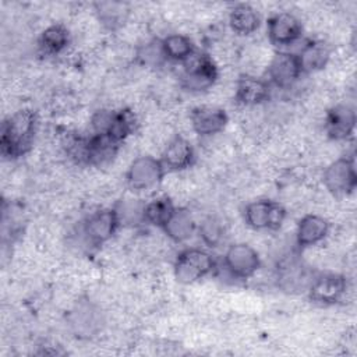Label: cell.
<instances>
[{
  "label": "cell",
  "instance_id": "cell-1",
  "mask_svg": "<svg viewBox=\"0 0 357 357\" xmlns=\"http://www.w3.org/2000/svg\"><path fill=\"white\" fill-rule=\"evenodd\" d=\"M38 128V114L32 109H21L10 114L1 124L0 153L6 159L24 156L33 144Z\"/></svg>",
  "mask_w": 357,
  "mask_h": 357
},
{
  "label": "cell",
  "instance_id": "cell-2",
  "mask_svg": "<svg viewBox=\"0 0 357 357\" xmlns=\"http://www.w3.org/2000/svg\"><path fill=\"white\" fill-rule=\"evenodd\" d=\"M216 268V259L209 251L198 247H190L177 254L173 272L178 283L191 284L211 275Z\"/></svg>",
  "mask_w": 357,
  "mask_h": 357
},
{
  "label": "cell",
  "instance_id": "cell-3",
  "mask_svg": "<svg viewBox=\"0 0 357 357\" xmlns=\"http://www.w3.org/2000/svg\"><path fill=\"white\" fill-rule=\"evenodd\" d=\"M120 227L119 219L113 208L99 209L86 216L79 229L78 234L81 241L89 248H98L107 243Z\"/></svg>",
  "mask_w": 357,
  "mask_h": 357
},
{
  "label": "cell",
  "instance_id": "cell-4",
  "mask_svg": "<svg viewBox=\"0 0 357 357\" xmlns=\"http://www.w3.org/2000/svg\"><path fill=\"white\" fill-rule=\"evenodd\" d=\"M166 169L160 159L151 155H141L135 158L126 173V183L132 191H148L158 187Z\"/></svg>",
  "mask_w": 357,
  "mask_h": 357
},
{
  "label": "cell",
  "instance_id": "cell-5",
  "mask_svg": "<svg viewBox=\"0 0 357 357\" xmlns=\"http://www.w3.org/2000/svg\"><path fill=\"white\" fill-rule=\"evenodd\" d=\"M184 64L183 85L191 92L209 89L218 79V66L205 53H194Z\"/></svg>",
  "mask_w": 357,
  "mask_h": 357
},
{
  "label": "cell",
  "instance_id": "cell-6",
  "mask_svg": "<svg viewBox=\"0 0 357 357\" xmlns=\"http://www.w3.org/2000/svg\"><path fill=\"white\" fill-rule=\"evenodd\" d=\"M259 254L251 245L244 243L230 245L223 255V269L231 279H248L259 269Z\"/></svg>",
  "mask_w": 357,
  "mask_h": 357
},
{
  "label": "cell",
  "instance_id": "cell-7",
  "mask_svg": "<svg viewBox=\"0 0 357 357\" xmlns=\"http://www.w3.org/2000/svg\"><path fill=\"white\" fill-rule=\"evenodd\" d=\"M324 185L335 197L351 194L357 187L354 158L342 156L326 166L322 176Z\"/></svg>",
  "mask_w": 357,
  "mask_h": 357
},
{
  "label": "cell",
  "instance_id": "cell-8",
  "mask_svg": "<svg viewBox=\"0 0 357 357\" xmlns=\"http://www.w3.org/2000/svg\"><path fill=\"white\" fill-rule=\"evenodd\" d=\"M284 219L286 209L272 199H257L244 208V220L254 230H278Z\"/></svg>",
  "mask_w": 357,
  "mask_h": 357
},
{
  "label": "cell",
  "instance_id": "cell-9",
  "mask_svg": "<svg viewBox=\"0 0 357 357\" xmlns=\"http://www.w3.org/2000/svg\"><path fill=\"white\" fill-rule=\"evenodd\" d=\"M303 68L296 52L279 50L269 63V84L279 89L291 88L303 75Z\"/></svg>",
  "mask_w": 357,
  "mask_h": 357
},
{
  "label": "cell",
  "instance_id": "cell-10",
  "mask_svg": "<svg viewBox=\"0 0 357 357\" xmlns=\"http://www.w3.org/2000/svg\"><path fill=\"white\" fill-rule=\"evenodd\" d=\"M347 289V280L339 273H321L312 278L307 291L311 301L319 305H332L342 300Z\"/></svg>",
  "mask_w": 357,
  "mask_h": 357
},
{
  "label": "cell",
  "instance_id": "cell-11",
  "mask_svg": "<svg viewBox=\"0 0 357 357\" xmlns=\"http://www.w3.org/2000/svg\"><path fill=\"white\" fill-rule=\"evenodd\" d=\"M266 32L272 45L286 47L301 38L303 24L293 13H276L268 20Z\"/></svg>",
  "mask_w": 357,
  "mask_h": 357
},
{
  "label": "cell",
  "instance_id": "cell-12",
  "mask_svg": "<svg viewBox=\"0 0 357 357\" xmlns=\"http://www.w3.org/2000/svg\"><path fill=\"white\" fill-rule=\"evenodd\" d=\"M356 112L350 105H336L326 112L324 130L326 135L333 141H346L354 134L356 128Z\"/></svg>",
  "mask_w": 357,
  "mask_h": 357
},
{
  "label": "cell",
  "instance_id": "cell-13",
  "mask_svg": "<svg viewBox=\"0 0 357 357\" xmlns=\"http://www.w3.org/2000/svg\"><path fill=\"white\" fill-rule=\"evenodd\" d=\"M192 130L199 137H212L222 132L227 123V113L218 106H198L190 114Z\"/></svg>",
  "mask_w": 357,
  "mask_h": 357
},
{
  "label": "cell",
  "instance_id": "cell-14",
  "mask_svg": "<svg viewBox=\"0 0 357 357\" xmlns=\"http://www.w3.org/2000/svg\"><path fill=\"white\" fill-rule=\"evenodd\" d=\"M163 166L169 172H181L191 167L195 162V151L188 139L181 135L173 137L160 158Z\"/></svg>",
  "mask_w": 357,
  "mask_h": 357
},
{
  "label": "cell",
  "instance_id": "cell-15",
  "mask_svg": "<svg viewBox=\"0 0 357 357\" xmlns=\"http://www.w3.org/2000/svg\"><path fill=\"white\" fill-rule=\"evenodd\" d=\"M271 84L255 75H240L236 84L234 99L243 106H257L269 99Z\"/></svg>",
  "mask_w": 357,
  "mask_h": 357
},
{
  "label": "cell",
  "instance_id": "cell-16",
  "mask_svg": "<svg viewBox=\"0 0 357 357\" xmlns=\"http://www.w3.org/2000/svg\"><path fill=\"white\" fill-rule=\"evenodd\" d=\"M329 233V222L315 213H308L303 216L297 225L296 243L300 248L312 247L321 243Z\"/></svg>",
  "mask_w": 357,
  "mask_h": 357
},
{
  "label": "cell",
  "instance_id": "cell-17",
  "mask_svg": "<svg viewBox=\"0 0 357 357\" xmlns=\"http://www.w3.org/2000/svg\"><path fill=\"white\" fill-rule=\"evenodd\" d=\"M100 312L89 301L77 304V307L71 312V326L79 337L93 336L100 329Z\"/></svg>",
  "mask_w": 357,
  "mask_h": 357
},
{
  "label": "cell",
  "instance_id": "cell-18",
  "mask_svg": "<svg viewBox=\"0 0 357 357\" xmlns=\"http://www.w3.org/2000/svg\"><path fill=\"white\" fill-rule=\"evenodd\" d=\"M303 68V73H314L322 70L331 57V49L324 40H307L298 52H296Z\"/></svg>",
  "mask_w": 357,
  "mask_h": 357
},
{
  "label": "cell",
  "instance_id": "cell-19",
  "mask_svg": "<svg viewBox=\"0 0 357 357\" xmlns=\"http://www.w3.org/2000/svg\"><path fill=\"white\" fill-rule=\"evenodd\" d=\"M197 230V223L191 212L185 208H176L172 218L163 226V231L174 243H184L192 237Z\"/></svg>",
  "mask_w": 357,
  "mask_h": 357
},
{
  "label": "cell",
  "instance_id": "cell-20",
  "mask_svg": "<svg viewBox=\"0 0 357 357\" xmlns=\"http://www.w3.org/2000/svg\"><path fill=\"white\" fill-rule=\"evenodd\" d=\"M229 25L237 35H251L259 28L261 17L250 4H236L229 13Z\"/></svg>",
  "mask_w": 357,
  "mask_h": 357
},
{
  "label": "cell",
  "instance_id": "cell-21",
  "mask_svg": "<svg viewBox=\"0 0 357 357\" xmlns=\"http://www.w3.org/2000/svg\"><path fill=\"white\" fill-rule=\"evenodd\" d=\"M145 205H146V202L141 198L120 199L113 206L120 226L138 227L141 225H146L145 223Z\"/></svg>",
  "mask_w": 357,
  "mask_h": 357
},
{
  "label": "cell",
  "instance_id": "cell-22",
  "mask_svg": "<svg viewBox=\"0 0 357 357\" xmlns=\"http://www.w3.org/2000/svg\"><path fill=\"white\" fill-rule=\"evenodd\" d=\"M39 49L49 56H54L67 49L70 43V32L61 24L49 25L39 36Z\"/></svg>",
  "mask_w": 357,
  "mask_h": 357
},
{
  "label": "cell",
  "instance_id": "cell-23",
  "mask_svg": "<svg viewBox=\"0 0 357 357\" xmlns=\"http://www.w3.org/2000/svg\"><path fill=\"white\" fill-rule=\"evenodd\" d=\"M162 46L167 61L184 63L195 53L192 40L181 33H170L165 36L162 39Z\"/></svg>",
  "mask_w": 357,
  "mask_h": 357
},
{
  "label": "cell",
  "instance_id": "cell-24",
  "mask_svg": "<svg viewBox=\"0 0 357 357\" xmlns=\"http://www.w3.org/2000/svg\"><path fill=\"white\" fill-rule=\"evenodd\" d=\"M135 127L137 119L130 109L114 110L110 127L105 135H107L110 139L120 145L123 141H126L127 137H130L135 131Z\"/></svg>",
  "mask_w": 357,
  "mask_h": 357
},
{
  "label": "cell",
  "instance_id": "cell-25",
  "mask_svg": "<svg viewBox=\"0 0 357 357\" xmlns=\"http://www.w3.org/2000/svg\"><path fill=\"white\" fill-rule=\"evenodd\" d=\"M174 211L176 206L169 197H156L145 205V223L163 229Z\"/></svg>",
  "mask_w": 357,
  "mask_h": 357
},
{
  "label": "cell",
  "instance_id": "cell-26",
  "mask_svg": "<svg viewBox=\"0 0 357 357\" xmlns=\"http://www.w3.org/2000/svg\"><path fill=\"white\" fill-rule=\"evenodd\" d=\"M312 278L307 275L305 268L296 261H290V264H286L282 266L280 271V282L283 289L286 290H307Z\"/></svg>",
  "mask_w": 357,
  "mask_h": 357
},
{
  "label": "cell",
  "instance_id": "cell-27",
  "mask_svg": "<svg viewBox=\"0 0 357 357\" xmlns=\"http://www.w3.org/2000/svg\"><path fill=\"white\" fill-rule=\"evenodd\" d=\"M96 14L99 21L109 29H116L121 24H124L127 17V6L124 3L117 1H106V3H96Z\"/></svg>",
  "mask_w": 357,
  "mask_h": 357
},
{
  "label": "cell",
  "instance_id": "cell-28",
  "mask_svg": "<svg viewBox=\"0 0 357 357\" xmlns=\"http://www.w3.org/2000/svg\"><path fill=\"white\" fill-rule=\"evenodd\" d=\"M198 234L201 241L209 247V248H215L218 247L225 237V226L222 223L220 219H218L216 216H208L205 218L198 226H197Z\"/></svg>",
  "mask_w": 357,
  "mask_h": 357
},
{
  "label": "cell",
  "instance_id": "cell-29",
  "mask_svg": "<svg viewBox=\"0 0 357 357\" xmlns=\"http://www.w3.org/2000/svg\"><path fill=\"white\" fill-rule=\"evenodd\" d=\"M137 59L146 67H162L167 61L162 46V39H152L144 43L137 52Z\"/></svg>",
  "mask_w": 357,
  "mask_h": 357
}]
</instances>
